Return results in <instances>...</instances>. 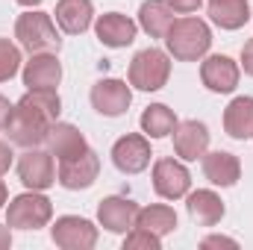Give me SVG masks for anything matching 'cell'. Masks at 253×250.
Instances as JSON below:
<instances>
[{"mask_svg":"<svg viewBox=\"0 0 253 250\" xmlns=\"http://www.w3.org/2000/svg\"><path fill=\"white\" fill-rule=\"evenodd\" d=\"M15 3H18V6H27V9H33V6H39L42 0H15Z\"/></svg>","mask_w":253,"mask_h":250,"instance_id":"35","label":"cell"},{"mask_svg":"<svg viewBox=\"0 0 253 250\" xmlns=\"http://www.w3.org/2000/svg\"><path fill=\"white\" fill-rule=\"evenodd\" d=\"M88 97H91L94 112H100L106 118H118L132 103V85H126L124 80H118V77H103V80H97L91 85Z\"/></svg>","mask_w":253,"mask_h":250,"instance_id":"9","label":"cell"},{"mask_svg":"<svg viewBox=\"0 0 253 250\" xmlns=\"http://www.w3.org/2000/svg\"><path fill=\"white\" fill-rule=\"evenodd\" d=\"M100 177V156L88 147L83 150L80 156H71L59 162V171H56V183L68 191H80V188L94 186V180Z\"/></svg>","mask_w":253,"mask_h":250,"instance_id":"10","label":"cell"},{"mask_svg":"<svg viewBox=\"0 0 253 250\" xmlns=\"http://www.w3.org/2000/svg\"><path fill=\"white\" fill-rule=\"evenodd\" d=\"M21 77L27 88H56L62 83V62L56 53H33L30 62H24Z\"/></svg>","mask_w":253,"mask_h":250,"instance_id":"16","label":"cell"},{"mask_svg":"<svg viewBox=\"0 0 253 250\" xmlns=\"http://www.w3.org/2000/svg\"><path fill=\"white\" fill-rule=\"evenodd\" d=\"M9 200V188H6V183L0 180V209H3V203Z\"/></svg>","mask_w":253,"mask_h":250,"instance_id":"34","label":"cell"},{"mask_svg":"<svg viewBox=\"0 0 253 250\" xmlns=\"http://www.w3.org/2000/svg\"><path fill=\"white\" fill-rule=\"evenodd\" d=\"M56 27L68 36H83L94 21L91 0H59L56 3Z\"/></svg>","mask_w":253,"mask_h":250,"instance_id":"20","label":"cell"},{"mask_svg":"<svg viewBox=\"0 0 253 250\" xmlns=\"http://www.w3.org/2000/svg\"><path fill=\"white\" fill-rule=\"evenodd\" d=\"M239 68H245V74L253 77V39L242 47V65H239Z\"/></svg>","mask_w":253,"mask_h":250,"instance_id":"31","label":"cell"},{"mask_svg":"<svg viewBox=\"0 0 253 250\" xmlns=\"http://www.w3.org/2000/svg\"><path fill=\"white\" fill-rule=\"evenodd\" d=\"M62 100L56 88H27V94L15 103V112L6 124V135L18 147L44 144L50 126L59 121Z\"/></svg>","mask_w":253,"mask_h":250,"instance_id":"1","label":"cell"},{"mask_svg":"<svg viewBox=\"0 0 253 250\" xmlns=\"http://www.w3.org/2000/svg\"><path fill=\"white\" fill-rule=\"evenodd\" d=\"M44 144H47V150H50L59 162H62V159H71V156H80L83 150H88L85 135H83L74 124H68V121H56V124L50 126Z\"/></svg>","mask_w":253,"mask_h":250,"instance_id":"19","label":"cell"},{"mask_svg":"<svg viewBox=\"0 0 253 250\" xmlns=\"http://www.w3.org/2000/svg\"><path fill=\"white\" fill-rule=\"evenodd\" d=\"M174 153L183 162H197L203 159V153L209 150V126L203 121H180L174 126Z\"/></svg>","mask_w":253,"mask_h":250,"instance_id":"14","label":"cell"},{"mask_svg":"<svg viewBox=\"0 0 253 250\" xmlns=\"http://www.w3.org/2000/svg\"><path fill=\"white\" fill-rule=\"evenodd\" d=\"M200 248L203 250H212V248H239V242L236 239H227V236H206L203 242H200Z\"/></svg>","mask_w":253,"mask_h":250,"instance_id":"28","label":"cell"},{"mask_svg":"<svg viewBox=\"0 0 253 250\" xmlns=\"http://www.w3.org/2000/svg\"><path fill=\"white\" fill-rule=\"evenodd\" d=\"M224 132L236 141H248L253 138V97L242 94L233 97L230 106L224 109Z\"/></svg>","mask_w":253,"mask_h":250,"instance_id":"21","label":"cell"},{"mask_svg":"<svg viewBox=\"0 0 253 250\" xmlns=\"http://www.w3.org/2000/svg\"><path fill=\"white\" fill-rule=\"evenodd\" d=\"M209 21L221 30H242L251 21L248 0H209Z\"/></svg>","mask_w":253,"mask_h":250,"instance_id":"23","label":"cell"},{"mask_svg":"<svg viewBox=\"0 0 253 250\" xmlns=\"http://www.w3.org/2000/svg\"><path fill=\"white\" fill-rule=\"evenodd\" d=\"M239 77H242V68L236 59L224 56V53H212V56H203L200 62V80L209 91L215 94H230L236 91L239 85Z\"/></svg>","mask_w":253,"mask_h":250,"instance_id":"12","label":"cell"},{"mask_svg":"<svg viewBox=\"0 0 253 250\" xmlns=\"http://www.w3.org/2000/svg\"><path fill=\"white\" fill-rule=\"evenodd\" d=\"M12 159H15V153H12V147L6 144V141H0V177L12 168Z\"/></svg>","mask_w":253,"mask_h":250,"instance_id":"30","label":"cell"},{"mask_svg":"<svg viewBox=\"0 0 253 250\" xmlns=\"http://www.w3.org/2000/svg\"><path fill=\"white\" fill-rule=\"evenodd\" d=\"M165 47L177 62H200L212 47V30L203 18H174L165 33Z\"/></svg>","mask_w":253,"mask_h":250,"instance_id":"2","label":"cell"},{"mask_svg":"<svg viewBox=\"0 0 253 250\" xmlns=\"http://www.w3.org/2000/svg\"><path fill=\"white\" fill-rule=\"evenodd\" d=\"M135 227H144V230H150V233H156L162 239V236L177 230V212L168 203H150V206L138 209Z\"/></svg>","mask_w":253,"mask_h":250,"instance_id":"25","label":"cell"},{"mask_svg":"<svg viewBox=\"0 0 253 250\" xmlns=\"http://www.w3.org/2000/svg\"><path fill=\"white\" fill-rule=\"evenodd\" d=\"M53 221V203L50 197H44L42 191L27 188L24 194L9 200L6 209V224L12 230H42Z\"/></svg>","mask_w":253,"mask_h":250,"instance_id":"5","label":"cell"},{"mask_svg":"<svg viewBox=\"0 0 253 250\" xmlns=\"http://www.w3.org/2000/svg\"><path fill=\"white\" fill-rule=\"evenodd\" d=\"M15 39H18V44L30 56L33 53H59V47H62L56 21L47 12H39V9L36 12L27 9L24 15H18V21H15Z\"/></svg>","mask_w":253,"mask_h":250,"instance_id":"3","label":"cell"},{"mask_svg":"<svg viewBox=\"0 0 253 250\" xmlns=\"http://www.w3.org/2000/svg\"><path fill=\"white\" fill-rule=\"evenodd\" d=\"M50 239H53L56 248H62V250H91L97 245V227L88 218L62 215L50 227Z\"/></svg>","mask_w":253,"mask_h":250,"instance_id":"8","label":"cell"},{"mask_svg":"<svg viewBox=\"0 0 253 250\" xmlns=\"http://www.w3.org/2000/svg\"><path fill=\"white\" fill-rule=\"evenodd\" d=\"M168 77H171V53H165L159 47L138 50L126 71L129 85L138 91H159L168 85Z\"/></svg>","mask_w":253,"mask_h":250,"instance_id":"4","label":"cell"},{"mask_svg":"<svg viewBox=\"0 0 253 250\" xmlns=\"http://www.w3.org/2000/svg\"><path fill=\"white\" fill-rule=\"evenodd\" d=\"M203 177L212 183V186L230 188L242 180V162L236 153H227V150H206L203 153Z\"/></svg>","mask_w":253,"mask_h":250,"instance_id":"17","label":"cell"},{"mask_svg":"<svg viewBox=\"0 0 253 250\" xmlns=\"http://www.w3.org/2000/svg\"><path fill=\"white\" fill-rule=\"evenodd\" d=\"M135 33H138V24L132 18H126L121 12H106L94 21V36L100 44L118 50V47H129L135 42Z\"/></svg>","mask_w":253,"mask_h":250,"instance_id":"15","label":"cell"},{"mask_svg":"<svg viewBox=\"0 0 253 250\" xmlns=\"http://www.w3.org/2000/svg\"><path fill=\"white\" fill-rule=\"evenodd\" d=\"M138 124H141V132H144L147 138H168L180 121H177L174 109H168L165 103H150V106L141 112Z\"/></svg>","mask_w":253,"mask_h":250,"instance_id":"24","label":"cell"},{"mask_svg":"<svg viewBox=\"0 0 253 250\" xmlns=\"http://www.w3.org/2000/svg\"><path fill=\"white\" fill-rule=\"evenodd\" d=\"M150 138L144 132H126L112 144V165L121 174H141L150 165Z\"/></svg>","mask_w":253,"mask_h":250,"instance_id":"11","label":"cell"},{"mask_svg":"<svg viewBox=\"0 0 253 250\" xmlns=\"http://www.w3.org/2000/svg\"><path fill=\"white\" fill-rule=\"evenodd\" d=\"M171 24H174V9L168 6V0H144L138 6V27L150 39H165Z\"/></svg>","mask_w":253,"mask_h":250,"instance_id":"22","label":"cell"},{"mask_svg":"<svg viewBox=\"0 0 253 250\" xmlns=\"http://www.w3.org/2000/svg\"><path fill=\"white\" fill-rule=\"evenodd\" d=\"M135 218H138V203L121 197V194H112V197H103L97 203V224L106 230V233H129L135 227Z\"/></svg>","mask_w":253,"mask_h":250,"instance_id":"13","label":"cell"},{"mask_svg":"<svg viewBox=\"0 0 253 250\" xmlns=\"http://www.w3.org/2000/svg\"><path fill=\"white\" fill-rule=\"evenodd\" d=\"M168 6L174 12H180V15H191V12H197L203 6V0H168Z\"/></svg>","mask_w":253,"mask_h":250,"instance_id":"29","label":"cell"},{"mask_svg":"<svg viewBox=\"0 0 253 250\" xmlns=\"http://www.w3.org/2000/svg\"><path fill=\"white\" fill-rule=\"evenodd\" d=\"M159 248H162V239L156 233L144 230V227H132L124 239V250H159Z\"/></svg>","mask_w":253,"mask_h":250,"instance_id":"27","label":"cell"},{"mask_svg":"<svg viewBox=\"0 0 253 250\" xmlns=\"http://www.w3.org/2000/svg\"><path fill=\"white\" fill-rule=\"evenodd\" d=\"M186 209H189V218L197 227H215L221 224L224 218V200L212 191V188H197L186 194Z\"/></svg>","mask_w":253,"mask_h":250,"instance_id":"18","label":"cell"},{"mask_svg":"<svg viewBox=\"0 0 253 250\" xmlns=\"http://www.w3.org/2000/svg\"><path fill=\"white\" fill-rule=\"evenodd\" d=\"M18 180L33 191H47L56 183L53 153L42 147H27V153H21L18 159Z\"/></svg>","mask_w":253,"mask_h":250,"instance_id":"7","label":"cell"},{"mask_svg":"<svg viewBox=\"0 0 253 250\" xmlns=\"http://www.w3.org/2000/svg\"><path fill=\"white\" fill-rule=\"evenodd\" d=\"M153 191L162 200H180L191 191V174L183 159L162 156L153 162Z\"/></svg>","mask_w":253,"mask_h":250,"instance_id":"6","label":"cell"},{"mask_svg":"<svg viewBox=\"0 0 253 250\" xmlns=\"http://www.w3.org/2000/svg\"><path fill=\"white\" fill-rule=\"evenodd\" d=\"M12 112H15V103H9V97L0 94V129H6L9 118H12Z\"/></svg>","mask_w":253,"mask_h":250,"instance_id":"32","label":"cell"},{"mask_svg":"<svg viewBox=\"0 0 253 250\" xmlns=\"http://www.w3.org/2000/svg\"><path fill=\"white\" fill-rule=\"evenodd\" d=\"M21 44H12L9 39L0 36V83L12 80L18 71H21Z\"/></svg>","mask_w":253,"mask_h":250,"instance_id":"26","label":"cell"},{"mask_svg":"<svg viewBox=\"0 0 253 250\" xmlns=\"http://www.w3.org/2000/svg\"><path fill=\"white\" fill-rule=\"evenodd\" d=\"M12 248V227L6 224V227H0V250Z\"/></svg>","mask_w":253,"mask_h":250,"instance_id":"33","label":"cell"}]
</instances>
